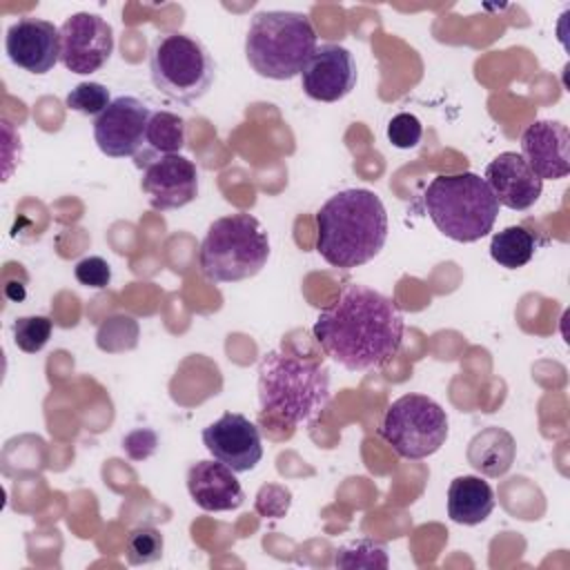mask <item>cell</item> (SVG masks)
Here are the masks:
<instances>
[{"instance_id": "4", "label": "cell", "mask_w": 570, "mask_h": 570, "mask_svg": "<svg viewBox=\"0 0 570 570\" xmlns=\"http://www.w3.org/2000/svg\"><path fill=\"white\" fill-rule=\"evenodd\" d=\"M316 47V29L309 16L301 11H258L252 16L245 36L249 67L269 80L301 76Z\"/></svg>"}, {"instance_id": "27", "label": "cell", "mask_w": 570, "mask_h": 570, "mask_svg": "<svg viewBox=\"0 0 570 570\" xmlns=\"http://www.w3.org/2000/svg\"><path fill=\"white\" fill-rule=\"evenodd\" d=\"M73 276L85 287L102 289L111 281V267H109V263L102 256H85V258H80L76 263Z\"/></svg>"}, {"instance_id": "3", "label": "cell", "mask_w": 570, "mask_h": 570, "mask_svg": "<svg viewBox=\"0 0 570 570\" xmlns=\"http://www.w3.org/2000/svg\"><path fill=\"white\" fill-rule=\"evenodd\" d=\"M330 401V372L323 363L278 350L258 361V405L289 425L314 419Z\"/></svg>"}, {"instance_id": "9", "label": "cell", "mask_w": 570, "mask_h": 570, "mask_svg": "<svg viewBox=\"0 0 570 570\" xmlns=\"http://www.w3.org/2000/svg\"><path fill=\"white\" fill-rule=\"evenodd\" d=\"M114 53V29L98 13L78 11L60 24V62L71 73H96Z\"/></svg>"}, {"instance_id": "13", "label": "cell", "mask_w": 570, "mask_h": 570, "mask_svg": "<svg viewBox=\"0 0 570 570\" xmlns=\"http://www.w3.org/2000/svg\"><path fill=\"white\" fill-rule=\"evenodd\" d=\"M358 69L350 49L325 42L314 49L301 71L305 96L318 102H338L356 87Z\"/></svg>"}, {"instance_id": "26", "label": "cell", "mask_w": 570, "mask_h": 570, "mask_svg": "<svg viewBox=\"0 0 570 570\" xmlns=\"http://www.w3.org/2000/svg\"><path fill=\"white\" fill-rule=\"evenodd\" d=\"M423 136V125L414 114L401 111L396 116H392V120L387 122V140L396 147V149H412L421 142Z\"/></svg>"}, {"instance_id": "20", "label": "cell", "mask_w": 570, "mask_h": 570, "mask_svg": "<svg viewBox=\"0 0 570 570\" xmlns=\"http://www.w3.org/2000/svg\"><path fill=\"white\" fill-rule=\"evenodd\" d=\"M185 147V120L171 111H154L147 131H145V149L136 156V165L151 160L156 156L180 154Z\"/></svg>"}, {"instance_id": "7", "label": "cell", "mask_w": 570, "mask_h": 570, "mask_svg": "<svg viewBox=\"0 0 570 570\" xmlns=\"http://www.w3.org/2000/svg\"><path fill=\"white\" fill-rule=\"evenodd\" d=\"M154 87L174 102L191 105L214 85L216 62L207 47L183 31L158 33L149 49Z\"/></svg>"}, {"instance_id": "5", "label": "cell", "mask_w": 570, "mask_h": 570, "mask_svg": "<svg viewBox=\"0 0 570 570\" xmlns=\"http://www.w3.org/2000/svg\"><path fill=\"white\" fill-rule=\"evenodd\" d=\"M423 203L434 227L456 243H476L488 236L501 207L488 183L472 171L439 174L425 187Z\"/></svg>"}, {"instance_id": "8", "label": "cell", "mask_w": 570, "mask_h": 570, "mask_svg": "<svg viewBox=\"0 0 570 570\" xmlns=\"http://www.w3.org/2000/svg\"><path fill=\"white\" fill-rule=\"evenodd\" d=\"M445 410L425 394H403L390 403L379 434L403 459H425L441 450L448 439Z\"/></svg>"}, {"instance_id": "18", "label": "cell", "mask_w": 570, "mask_h": 570, "mask_svg": "<svg viewBox=\"0 0 570 570\" xmlns=\"http://www.w3.org/2000/svg\"><path fill=\"white\" fill-rule=\"evenodd\" d=\"M465 456H468V463L479 474L497 479L512 468L517 456V441L508 430L499 425H490L470 439Z\"/></svg>"}, {"instance_id": "15", "label": "cell", "mask_w": 570, "mask_h": 570, "mask_svg": "<svg viewBox=\"0 0 570 570\" xmlns=\"http://www.w3.org/2000/svg\"><path fill=\"white\" fill-rule=\"evenodd\" d=\"M483 180L492 189L497 203L512 212L530 209L543 191V180L517 151H501L490 160Z\"/></svg>"}, {"instance_id": "24", "label": "cell", "mask_w": 570, "mask_h": 570, "mask_svg": "<svg viewBox=\"0 0 570 570\" xmlns=\"http://www.w3.org/2000/svg\"><path fill=\"white\" fill-rule=\"evenodd\" d=\"M13 343L27 352V354H36L40 352L53 332V321L49 316H20L13 323Z\"/></svg>"}, {"instance_id": "10", "label": "cell", "mask_w": 570, "mask_h": 570, "mask_svg": "<svg viewBox=\"0 0 570 570\" xmlns=\"http://www.w3.org/2000/svg\"><path fill=\"white\" fill-rule=\"evenodd\" d=\"M151 107L136 96H118L94 118V140L109 158H136L145 149Z\"/></svg>"}, {"instance_id": "2", "label": "cell", "mask_w": 570, "mask_h": 570, "mask_svg": "<svg viewBox=\"0 0 570 570\" xmlns=\"http://www.w3.org/2000/svg\"><path fill=\"white\" fill-rule=\"evenodd\" d=\"M387 240V212L370 189H343L316 212V252L338 269L370 263Z\"/></svg>"}, {"instance_id": "19", "label": "cell", "mask_w": 570, "mask_h": 570, "mask_svg": "<svg viewBox=\"0 0 570 570\" xmlns=\"http://www.w3.org/2000/svg\"><path fill=\"white\" fill-rule=\"evenodd\" d=\"M494 490L474 474L456 476L448 488V517L461 525L483 523L494 510Z\"/></svg>"}, {"instance_id": "1", "label": "cell", "mask_w": 570, "mask_h": 570, "mask_svg": "<svg viewBox=\"0 0 570 570\" xmlns=\"http://www.w3.org/2000/svg\"><path fill=\"white\" fill-rule=\"evenodd\" d=\"M399 305L361 283L341 289L334 303L321 309L312 334L325 356L347 372H370L387 365L403 343Z\"/></svg>"}, {"instance_id": "11", "label": "cell", "mask_w": 570, "mask_h": 570, "mask_svg": "<svg viewBox=\"0 0 570 570\" xmlns=\"http://www.w3.org/2000/svg\"><path fill=\"white\" fill-rule=\"evenodd\" d=\"M138 167L142 169L140 189L154 209H180L198 196V169L180 154L156 156Z\"/></svg>"}, {"instance_id": "21", "label": "cell", "mask_w": 570, "mask_h": 570, "mask_svg": "<svg viewBox=\"0 0 570 570\" xmlns=\"http://www.w3.org/2000/svg\"><path fill=\"white\" fill-rule=\"evenodd\" d=\"M534 249H537L534 236L521 225H510L497 232L490 240L492 261L505 269H519L528 265L534 256Z\"/></svg>"}, {"instance_id": "22", "label": "cell", "mask_w": 570, "mask_h": 570, "mask_svg": "<svg viewBox=\"0 0 570 570\" xmlns=\"http://www.w3.org/2000/svg\"><path fill=\"white\" fill-rule=\"evenodd\" d=\"M336 568H381L385 570L390 566L387 548L381 541L374 539H358L347 546H341L334 557Z\"/></svg>"}, {"instance_id": "16", "label": "cell", "mask_w": 570, "mask_h": 570, "mask_svg": "<svg viewBox=\"0 0 570 570\" xmlns=\"http://www.w3.org/2000/svg\"><path fill=\"white\" fill-rule=\"evenodd\" d=\"M521 156L541 180L570 174V131L557 120H534L521 134Z\"/></svg>"}, {"instance_id": "12", "label": "cell", "mask_w": 570, "mask_h": 570, "mask_svg": "<svg viewBox=\"0 0 570 570\" xmlns=\"http://www.w3.org/2000/svg\"><path fill=\"white\" fill-rule=\"evenodd\" d=\"M200 436L207 452L234 472H249L263 459L261 430L238 412H225Z\"/></svg>"}, {"instance_id": "28", "label": "cell", "mask_w": 570, "mask_h": 570, "mask_svg": "<svg viewBox=\"0 0 570 570\" xmlns=\"http://www.w3.org/2000/svg\"><path fill=\"white\" fill-rule=\"evenodd\" d=\"M158 445V436L154 430L149 428H138L134 432H129L125 439H122V450L134 459V461H142L147 456L154 454Z\"/></svg>"}, {"instance_id": "25", "label": "cell", "mask_w": 570, "mask_h": 570, "mask_svg": "<svg viewBox=\"0 0 570 570\" xmlns=\"http://www.w3.org/2000/svg\"><path fill=\"white\" fill-rule=\"evenodd\" d=\"M111 102L109 89L100 82H78L67 96L65 105L85 116H100Z\"/></svg>"}, {"instance_id": "6", "label": "cell", "mask_w": 570, "mask_h": 570, "mask_svg": "<svg viewBox=\"0 0 570 570\" xmlns=\"http://www.w3.org/2000/svg\"><path fill=\"white\" fill-rule=\"evenodd\" d=\"M269 258V238L252 214L216 218L200 243L198 265L212 283H238L256 276Z\"/></svg>"}, {"instance_id": "23", "label": "cell", "mask_w": 570, "mask_h": 570, "mask_svg": "<svg viewBox=\"0 0 570 570\" xmlns=\"http://www.w3.org/2000/svg\"><path fill=\"white\" fill-rule=\"evenodd\" d=\"M165 539L160 530L151 525H138L127 534L125 541V557L131 566H147L163 557Z\"/></svg>"}, {"instance_id": "14", "label": "cell", "mask_w": 570, "mask_h": 570, "mask_svg": "<svg viewBox=\"0 0 570 570\" xmlns=\"http://www.w3.org/2000/svg\"><path fill=\"white\" fill-rule=\"evenodd\" d=\"M4 51L16 67L42 76L60 60V27L42 18H20L7 29Z\"/></svg>"}, {"instance_id": "17", "label": "cell", "mask_w": 570, "mask_h": 570, "mask_svg": "<svg viewBox=\"0 0 570 570\" xmlns=\"http://www.w3.org/2000/svg\"><path fill=\"white\" fill-rule=\"evenodd\" d=\"M187 492L205 512L236 510L245 501V492L236 472L216 459H203L187 470Z\"/></svg>"}]
</instances>
